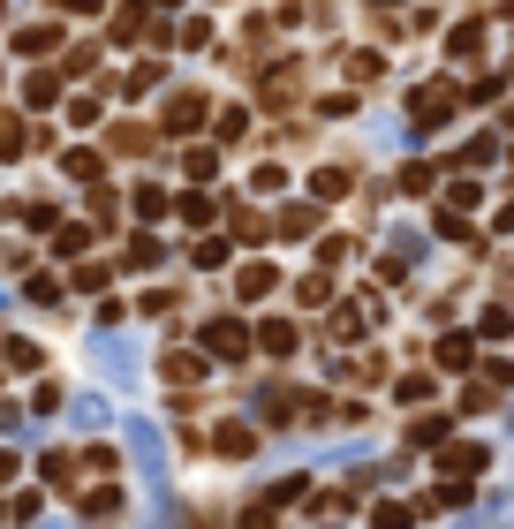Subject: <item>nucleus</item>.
Listing matches in <instances>:
<instances>
[{
  "instance_id": "1",
  "label": "nucleus",
  "mask_w": 514,
  "mask_h": 529,
  "mask_svg": "<svg viewBox=\"0 0 514 529\" xmlns=\"http://www.w3.org/2000/svg\"><path fill=\"white\" fill-rule=\"evenodd\" d=\"M121 439H129L137 469L152 477V507H159V514H174V492H167V439H159V424H152V416H137V424L121 431Z\"/></svg>"
},
{
  "instance_id": "2",
  "label": "nucleus",
  "mask_w": 514,
  "mask_h": 529,
  "mask_svg": "<svg viewBox=\"0 0 514 529\" xmlns=\"http://www.w3.org/2000/svg\"><path fill=\"white\" fill-rule=\"evenodd\" d=\"M91 363H99L106 386H137V341H121V333H91Z\"/></svg>"
},
{
  "instance_id": "3",
  "label": "nucleus",
  "mask_w": 514,
  "mask_h": 529,
  "mask_svg": "<svg viewBox=\"0 0 514 529\" xmlns=\"http://www.w3.org/2000/svg\"><path fill=\"white\" fill-rule=\"evenodd\" d=\"M205 356H220V363H242V348H250V333H242V318H205Z\"/></svg>"
},
{
  "instance_id": "4",
  "label": "nucleus",
  "mask_w": 514,
  "mask_h": 529,
  "mask_svg": "<svg viewBox=\"0 0 514 529\" xmlns=\"http://www.w3.org/2000/svg\"><path fill=\"white\" fill-rule=\"evenodd\" d=\"M446 114H454V84H424L416 106H409V129H439Z\"/></svg>"
},
{
  "instance_id": "5",
  "label": "nucleus",
  "mask_w": 514,
  "mask_h": 529,
  "mask_svg": "<svg viewBox=\"0 0 514 529\" xmlns=\"http://www.w3.org/2000/svg\"><path fill=\"white\" fill-rule=\"evenodd\" d=\"M280 288V273H273V265H265V257H250V265H242V273H235V295H242V303H265V295H273Z\"/></svg>"
},
{
  "instance_id": "6",
  "label": "nucleus",
  "mask_w": 514,
  "mask_h": 529,
  "mask_svg": "<svg viewBox=\"0 0 514 529\" xmlns=\"http://www.w3.org/2000/svg\"><path fill=\"white\" fill-rule=\"evenodd\" d=\"M257 348H265V356H295V348H303V333H295L288 318H265V325H257Z\"/></svg>"
},
{
  "instance_id": "7",
  "label": "nucleus",
  "mask_w": 514,
  "mask_h": 529,
  "mask_svg": "<svg viewBox=\"0 0 514 529\" xmlns=\"http://www.w3.org/2000/svg\"><path fill=\"white\" fill-rule=\"evenodd\" d=\"M197 121H205V99H197V91H174V99H167V129H174V137H189Z\"/></svg>"
},
{
  "instance_id": "8",
  "label": "nucleus",
  "mask_w": 514,
  "mask_h": 529,
  "mask_svg": "<svg viewBox=\"0 0 514 529\" xmlns=\"http://www.w3.org/2000/svg\"><path fill=\"white\" fill-rule=\"evenodd\" d=\"M273 235H288V242L318 235V205H288V212H273Z\"/></svg>"
},
{
  "instance_id": "9",
  "label": "nucleus",
  "mask_w": 514,
  "mask_h": 529,
  "mask_svg": "<svg viewBox=\"0 0 514 529\" xmlns=\"http://www.w3.org/2000/svg\"><path fill=\"white\" fill-rule=\"evenodd\" d=\"M84 514H91V522L121 514V484H114V477H106V484H91V492H84Z\"/></svg>"
},
{
  "instance_id": "10",
  "label": "nucleus",
  "mask_w": 514,
  "mask_h": 529,
  "mask_svg": "<svg viewBox=\"0 0 514 529\" xmlns=\"http://www.w3.org/2000/svg\"><path fill=\"white\" fill-rule=\"evenodd\" d=\"M69 424L99 431V424H106V401H99V393H69Z\"/></svg>"
},
{
  "instance_id": "11",
  "label": "nucleus",
  "mask_w": 514,
  "mask_h": 529,
  "mask_svg": "<svg viewBox=\"0 0 514 529\" xmlns=\"http://www.w3.org/2000/svg\"><path fill=\"white\" fill-rule=\"evenodd\" d=\"M46 46H61L53 23H23V31H16V53H46Z\"/></svg>"
},
{
  "instance_id": "12",
  "label": "nucleus",
  "mask_w": 514,
  "mask_h": 529,
  "mask_svg": "<svg viewBox=\"0 0 514 529\" xmlns=\"http://www.w3.org/2000/svg\"><path fill=\"white\" fill-rule=\"evenodd\" d=\"M484 469V446H446V477H477Z\"/></svg>"
},
{
  "instance_id": "13",
  "label": "nucleus",
  "mask_w": 514,
  "mask_h": 529,
  "mask_svg": "<svg viewBox=\"0 0 514 529\" xmlns=\"http://www.w3.org/2000/svg\"><path fill=\"white\" fill-rule=\"evenodd\" d=\"M348 182H356L348 167H318V174H310V189H318V197H348Z\"/></svg>"
},
{
  "instance_id": "14",
  "label": "nucleus",
  "mask_w": 514,
  "mask_h": 529,
  "mask_svg": "<svg viewBox=\"0 0 514 529\" xmlns=\"http://www.w3.org/2000/svg\"><path fill=\"white\" fill-rule=\"evenodd\" d=\"M477 46H484V31H477V23H462V31L446 38V53H454V61H477Z\"/></svg>"
},
{
  "instance_id": "15",
  "label": "nucleus",
  "mask_w": 514,
  "mask_h": 529,
  "mask_svg": "<svg viewBox=\"0 0 514 529\" xmlns=\"http://www.w3.org/2000/svg\"><path fill=\"white\" fill-rule=\"evenodd\" d=\"M129 205H137V220H159V212H167V189H159V182H144L137 197H129Z\"/></svg>"
},
{
  "instance_id": "16",
  "label": "nucleus",
  "mask_w": 514,
  "mask_h": 529,
  "mask_svg": "<svg viewBox=\"0 0 514 529\" xmlns=\"http://www.w3.org/2000/svg\"><path fill=\"white\" fill-rule=\"evenodd\" d=\"M53 99H61V84H53V76H31V84H23V106H38V114H46Z\"/></svg>"
},
{
  "instance_id": "17",
  "label": "nucleus",
  "mask_w": 514,
  "mask_h": 529,
  "mask_svg": "<svg viewBox=\"0 0 514 529\" xmlns=\"http://www.w3.org/2000/svg\"><path fill=\"white\" fill-rule=\"evenodd\" d=\"M159 257H167V250H159V235H137V242H129V265H137V273H152Z\"/></svg>"
},
{
  "instance_id": "18",
  "label": "nucleus",
  "mask_w": 514,
  "mask_h": 529,
  "mask_svg": "<svg viewBox=\"0 0 514 529\" xmlns=\"http://www.w3.org/2000/svg\"><path fill=\"white\" fill-rule=\"evenodd\" d=\"M220 454H227V461L250 454V424H220Z\"/></svg>"
},
{
  "instance_id": "19",
  "label": "nucleus",
  "mask_w": 514,
  "mask_h": 529,
  "mask_svg": "<svg viewBox=\"0 0 514 529\" xmlns=\"http://www.w3.org/2000/svg\"><path fill=\"white\" fill-rule=\"evenodd\" d=\"M38 477H46V484H69L76 477V454H46V461H38Z\"/></svg>"
},
{
  "instance_id": "20",
  "label": "nucleus",
  "mask_w": 514,
  "mask_h": 529,
  "mask_svg": "<svg viewBox=\"0 0 514 529\" xmlns=\"http://www.w3.org/2000/svg\"><path fill=\"white\" fill-rule=\"evenodd\" d=\"M84 242H91V227H76V220H69V227H53V250H61V257H76Z\"/></svg>"
},
{
  "instance_id": "21",
  "label": "nucleus",
  "mask_w": 514,
  "mask_h": 529,
  "mask_svg": "<svg viewBox=\"0 0 514 529\" xmlns=\"http://www.w3.org/2000/svg\"><path fill=\"white\" fill-rule=\"evenodd\" d=\"M439 363H446V371H462V363H469V333H446V341H439Z\"/></svg>"
},
{
  "instance_id": "22",
  "label": "nucleus",
  "mask_w": 514,
  "mask_h": 529,
  "mask_svg": "<svg viewBox=\"0 0 514 529\" xmlns=\"http://www.w3.org/2000/svg\"><path fill=\"white\" fill-rule=\"evenodd\" d=\"M0 363H8V371H38V348L31 341H8V348H0Z\"/></svg>"
},
{
  "instance_id": "23",
  "label": "nucleus",
  "mask_w": 514,
  "mask_h": 529,
  "mask_svg": "<svg viewBox=\"0 0 514 529\" xmlns=\"http://www.w3.org/2000/svg\"><path fill=\"white\" fill-rule=\"evenodd\" d=\"M182 174H189V182H212V174H220V159H212V152H182Z\"/></svg>"
},
{
  "instance_id": "24",
  "label": "nucleus",
  "mask_w": 514,
  "mask_h": 529,
  "mask_svg": "<svg viewBox=\"0 0 514 529\" xmlns=\"http://www.w3.org/2000/svg\"><path fill=\"white\" fill-rule=\"evenodd\" d=\"M16 152H23V121L0 114V159H16Z\"/></svg>"
},
{
  "instance_id": "25",
  "label": "nucleus",
  "mask_w": 514,
  "mask_h": 529,
  "mask_svg": "<svg viewBox=\"0 0 514 529\" xmlns=\"http://www.w3.org/2000/svg\"><path fill=\"white\" fill-rule=\"evenodd\" d=\"M174 46H189V53H197V46H212V23H205V16H189V23H182V38H174Z\"/></svg>"
},
{
  "instance_id": "26",
  "label": "nucleus",
  "mask_w": 514,
  "mask_h": 529,
  "mask_svg": "<svg viewBox=\"0 0 514 529\" xmlns=\"http://www.w3.org/2000/svg\"><path fill=\"white\" fill-rule=\"evenodd\" d=\"M250 189H257V197H273V189H288V167H257V174H250Z\"/></svg>"
},
{
  "instance_id": "27",
  "label": "nucleus",
  "mask_w": 514,
  "mask_h": 529,
  "mask_svg": "<svg viewBox=\"0 0 514 529\" xmlns=\"http://www.w3.org/2000/svg\"><path fill=\"white\" fill-rule=\"evenodd\" d=\"M61 167H69L76 182H99V152H69V159H61Z\"/></svg>"
},
{
  "instance_id": "28",
  "label": "nucleus",
  "mask_w": 514,
  "mask_h": 529,
  "mask_svg": "<svg viewBox=\"0 0 514 529\" xmlns=\"http://www.w3.org/2000/svg\"><path fill=\"white\" fill-rule=\"evenodd\" d=\"M409 439H416V446H439V439H446V416H416Z\"/></svg>"
},
{
  "instance_id": "29",
  "label": "nucleus",
  "mask_w": 514,
  "mask_h": 529,
  "mask_svg": "<svg viewBox=\"0 0 514 529\" xmlns=\"http://www.w3.org/2000/svg\"><path fill=\"white\" fill-rule=\"evenodd\" d=\"M159 76H167L159 61H137V69H129V91H159Z\"/></svg>"
},
{
  "instance_id": "30",
  "label": "nucleus",
  "mask_w": 514,
  "mask_h": 529,
  "mask_svg": "<svg viewBox=\"0 0 514 529\" xmlns=\"http://www.w3.org/2000/svg\"><path fill=\"white\" fill-rule=\"evenodd\" d=\"M31 409L53 416V409H69V393H61V386H38V393H31Z\"/></svg>"
},
{
  "instance_id": "31",
  "label": "nucleus",
  "mask_w": 514,
  "mask_h": 529,
  "mask_svg": "<svg viewBox=\"0 0 514 529\" xmlns=\"http://www.w3.org/2000/svg\"><path fill=\"white\" fill-rule=\"evenodd\" d=\"M197 265H205V273H220V265H227V242H220V235L197 242Z\"/></svg>"
},
{
  "instance_id": "32",
  "label": "nucleus",
  "mask_w": 514,
  "mask_h": 529,
  "mask_svg": "<svg viewBox=\"0 0 514 529\" xmlns=\"http://www.w3.org/2000/svg\"><path fill=\"white\" fill-rule=\"evenodd\" d=\"M507 431H514V409H507Z\"/></svg>"
},
{
  "instance_id": "33",
  "label": "nucleus",
  "mask_w": 514,
  "mask_h": 529,
  "mask_svg": "<svg viewBox=\"0 0 514 529\" xmlns=\"http://www.w3.org/2000/svg\"><path fill=\"white\" fill-rule=\"evenodd\" d=\"M0 514H8V507H0Z\"/></svg>"
}]
</instances>
